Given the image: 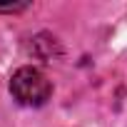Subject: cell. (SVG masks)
Segmentation results:
<instances>
[{
    "label": "cell",
    "mask_w": 127,
    "mask_h": 127,
    "mask_svg": "<svg viewBox=\"0 0 127 127\" xmlns=\"http://www.w3.org/2000/svg\"><path fill=\"white\" fill-rule=\"evenodd\" d=\"M28 5H0V13H18V10H25Z\"/></svg>",
    "instance_id": "2"
},
{
    "label": "cell",
    "mask_w": 127,
    "mask_h": 127,
    "mask_svg": "<svg viewBox=\"0 0 127 127\" xmlns=\"http://www.w3.org/2000/svg\"><path fill=\"white\" fill-rule=\"evenodd\" d=\"M10 92H13L15 102H20L25 107H42L52 95V85L42 70L28 65V67H20L13 72Z\"/></svg>",
    "instance_id": "1"
}]
</instances>
